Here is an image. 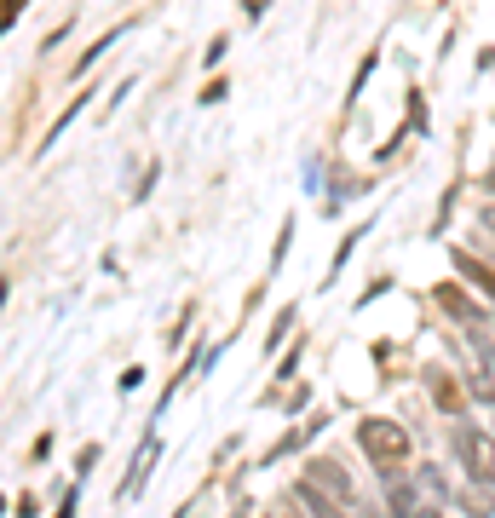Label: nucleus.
I'll use <instances>...</instances> for the list:
<instances>
[{"instance_id":"9d476101","label":"nucleus","mask_w":495,"mask_h":518,"mask_svg":"<svg viewBox=\"0 0 495 518\" xmlns=\"http://www.w3.org/2000/svg\"><path fill=\"white\" fill-rule=\"evenodd\" d=\"M484 190H490V196H495V167H490V173H484Z\"/></svg>"},{"instance_id":"1a4fd4ad","label":"nucleus","mask_w":495,"mask_h":518,"mask_svg":"<svg viewBox=\"0 0 495 518\" xmlns=\"http://www.w3.org/2000/svg\"><path fill=\"white\" fill-rule=\"evenodd\" d=\"M300 501H306V507H311V518H340V507H334V501H323V490H317L311 478H306V484H300Z\"/></svg>"},{"instance_id":"f03ea898","label":"nucleus","mask_w":495,"mask_h":518,"mask_svg":"<svg viewBox=\"0 0 495 518\" xmlns=\"http://www.w3.org/2000/svg\"><path fill=\"white\" fill-rule=\"evenodd\" d=\"M455 455L467 461L472 484H490V455H484V432H478V426H461V432H455Z\"/></svg>"},{"instance_id":"f257e3e1","label":"nucleus","mask_w":495,"mask_h":518,"mask_svg":"<svg viewBox=\"0 0 495 518\" xmlns=\"http://www.w3.org/2000/svg\"><path fill=\"white\" fill-rule=\"evenodd\" d=\"M357 444H363V455L375 461V467H403L409 461V432H403L398 421H363L357 426Z\"/></svg>"},{"instance_id":"7ed1b4c3","label":"nucleus","mask_w":495,"mask_h":518,"mask_svg":"<svg viewBox=\"0 0 495 518\" xmlns=\"http://www.w3.org/2000/svg\"><path fill=\"white\" fill-rule=\"evenodd\" d=\"M306 478H311V484H323L334 501H346V507H352V472L340 467V461H311Z\"/></svg>"},{"instance_id":"20e7f679","label":"nucleus","mask_w":495,"mask_h":518,"mask_svg":"<svg viewBox=\"0 0 495 518\" xmlns=\"http://www.w3.org/2000/svg\"><path fill=\"white\" fill-rule=\"evenodd\" d=\"M432 398H438V409L444 415H461V386H455V375H444V369H432Z\"/></svg>"},{"instance_id":"39448f33","label":"nucleus","mask_w":495,"mask_h":518,"mask_svg":"<svg viewBox=\"0 0 495 518\" xmlns=\"http://www.w3.org/2000/svg\"><path fill=\"white\" fill-rule=\"evenodd\" d=\"M386 507H392V518H415L421 513V507H415V484L392 478V484H386Z\"/></svg>"},{"instance_id":"0eeeda50","label":"nucleus","mask_w":495,"mask_h":518,"mask_svg":"<svg viewBox=\"0 0 495 518\" xmlns=\"http://www.w3.org/2000/svg\"><path fill=\"white\" fill-rule=\"evenodd\" d=\"M455 271H461L467 283H478V288H484V294H490V300H495V277H490V271H484V265H478V259H472V254H455Z\"/></svg>"},{"instance_id":"f8f14e48","label":"nucleus","mask_w":495,"mask_h":518,"mask_svg":"<svg viewBox=\"0 0 495 518\" xmlns=\"http://www.w3.org/2000/svg\"><path fill=\"white\" fill-rule=\"evenodd\" d=\"M415 518H438V513H432V507H421V513H415Z\"/></svg>"},{"instance_id":"6e6552de","label":"nucleus","mask_w":495,"mask_h":518,"mask_svg":"<svg viewBox=\"0 0 495 518\" xmlns=\"http://www.w3.org/2000/svg\"><path fill=\"white\" fill-rule=\"evenodd\" d=\"M461 501H467V513H472V518H490V513H495V484H472Z\"/></svg>"},{"instance_id":"9b49d317","label":"nucleus","mask_w":495,"mask_h":518,"mask_svg":"<svg viewBox=\"0 0 495 518\" xmlns=\"http://www.w3.org/2000/svg\"><path fill=\"white\" fill-rule=\"evenodd\" d=\"M484 225H490V231H495V208H484Z\"/></svg>"},{"instance_id":"423d86ee","label":"nucleus","mask_w":495,"mask_h":518,"mask_svg":"<svg viewBox=\"0 0 495 518\" xmlns=\"http://www.w3.org/2000/svg\"><path fill=\"white\" fill-rule=\"evenodd\" d=\"M438 306H444L449 317H461V323H472V317H478V306H472V300H467V294H461L455 283H444V288H438Z\"/></svg>"},{"instance_id":"ddd939ff","label":"nucleus","mask_w":495,"mask_h":518,"mask_svg":"<svg viewBox=\"0 0 495 518\" xmlns=\"http://www.w3.org/2000/svg\"><path fill=\"white\" fill-rule=\"evenodd\" d=\"M271 518H283V513H271Z\"/></svg>"}]
</instances>
